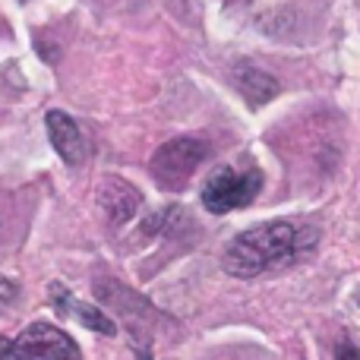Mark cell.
<instances>
[{
    "mask_svg": "<svg viewBox=\"0 0 360 360\" xmlns=\"http://www.w3.org/2000/svg\"><path fill=\"white\" fill-rule=\"evenodd\" d=\"M316 243V234L294 221H266L237 234L224 250V272L234 278H256L269 269L300 259Z\"/></svg>",
    "mask_w": 360,
    "mask_h": 360,
    "instance_id": "cell-1",
    "label": "cell"
},
{
    "mask_svg": "<svg viewBox=\"0 0 360 360\" xmlns=\"http://www.w3.org/2000/svg\"><path fill=\"white\" fill-rule=\"evenodd\" d=\"M0 360H82V351L63 329L32 323L16 338L0 335Z\"/></svg>",
    "mask_w": 360,
    "mask_h": 360,
    "instance_id": "cell-2",
    "label": "cell"
},
{
    "mask_svg": "<svg viewBox=\"0 0 360 360\" xmlns=\"http://www.w3.org/2000/svg\"><path fill=\"white\" fill-rule=\"evenodd\" d=\"M205 158H209V146L202 139L193 136L171 139L152 155V177L165 190H184Z\"/></svg>",
    "mask_w": 360,
    "mask_h": 360,
    "instance_id": "cell-3",
    "label": "cell"
},
{
    "mask_svg": "<svg viewBox=\"0 0 360 360\" xmlns=\"http://www.w3.org/2000/svg\"><path fill=\"white\" fill-rule=\"evenodd\" d=\"M259 190H262V174L256 168H247V171L221 168L202 186V205L212 215H228V212L250 205L259 196Z\"/></svg>",
    "mask_w": 360,
    "mask_h": 360,
    "instance_id": "cell-4",
    "label": "cell"
},
{
    "mask_svg": "<svg viewBox=\"0 0 360 360\" xmlns=\"http://www.w3.org/2000/svg\"><path fill=\"white\" fill-rule=\"evenodd\" d=\"M44 124H48V139H51V146L57 149V155H60L63 162L73 165V168L86 162V158H89L86 133L79 130V124H76V120L70 117L67 111H48Z\"/></svg>",
    "mask_w": 360,
    "mask_h": 360,
    "instance_id": "cell-5",
    "label": "cell"
},
{
    "mask_svg": "<svg viewBox=\"0 0 360 360\" xmlns=\"http://www.w3.org/2000/svg\"><path fill=\"white\" fill-rule=\"evenodd\" d=\"M48 297H51V307H54L57 313H63V316H76L86 329L101 332V335H114V332H117V326H114L98 307H89V304H82V300H76L73 294H70L63 285H57V281L51 285Z\"/></svg>",
    "mask_w": 360,
    "mask_h": 360,
    "instance_id": "cell-6",
    "label": "cell"
},
{
    "mask_svg": "<svg viewBox=\"0 0 360 360\" xmlns=\"http://www.w3.org/2000/svg\"><path fill=\"white\" fill-rule=\"evenodd\" d=\"M101 205L108 209V215H111L114 221H127L139 205V193L133 190L130 184H124V180L111 177L105 184V190H101Z\"/></svg>",
    "mask_w": 360,
    "mask_h": 360,
    "instance_id": "cell-7",
    "label": "cell"
},
{
    "mask_svg": "<svg viewBox=\"0 0 360 360\" xmlns=\"http://www.w3.org/2000/svg\"><path fill=\"white\" fill-rule=\"evenodd\" d=\"M234 82H237V89H240L243 98H250L253 105H262V101H269V98H275V95H278V82H275L269 73H262V70L247 67V63H243V67H237Z\"/></svg>",
    "mask_w": 360,
    "mask_h": 360,
    "instance_id": "cell-8",
    "label": "cell"
},
{
    "mask_svg": "<svg viewBox=\"0 0 360 360\" xmlns=\"http://www.w3.org/2000/svg\"><path fill=\"white\" fill-rule=\"evenodd\" d=\"M16 294H19V288L13 285L10 278H0V310H6V307L16 300Z\"/></svg>",
    "mask_w": 360,
    "mask_h": 360,
    "instance_id": "cell-9",
    "label": "cell"
},
{
    "mask_svg": "<svg viewBox=\"0 0 360 360\" xmlns=\"http://www.w3.org/2000/svg\"><path fill=\"white\" fill-rule=\"evenodd\" d=\"M335 360H360V348L354 342H342L335 348Z\"/></svg>",
    "mask_w": 360,
    "mask_h": 360,
    "instance_id": "cell-10",
    "label": "cell"
},
{
    "mask_svg": "<svg viewBox=\"0 0 360 360\" xmlns=\"http://www.w3.org/2000/svg\"><path fill=\"white\" fill-rule=\"evenodd\" d=\"M139 360H149V357H146V354H139Z\"/></svg>",
    "mask_w": 360,
    "mask_h": 360,
    "instance_id": "cell-11",
    "label": "cell"
}]
</instances>
